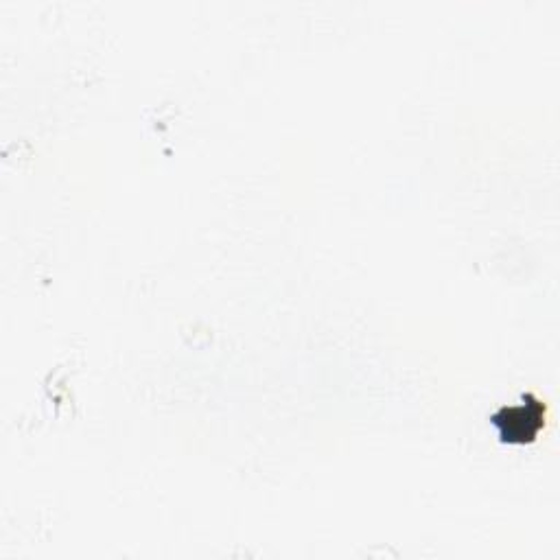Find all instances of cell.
Masks as SVG:
<instances>
[{
    "label": "cell",
    "instance_id": "6da1fadb",
    "mask_svg": "<svg viewBox=\"0 0 560 560\" xmlns=\"http://www.w3.org/2000/svg\"><path fill=\"white\" fill-rule=\"evenodd\" d=\"M495 423L501 425V434L504 436H517L523 440H530L532 436L539 434V429L543 427V416H541V407L539 405H517L510 407V410H504L497 418Z\"/></svg>",
    "mask_w": 560,
    "mask_h": 560
}]
</instances>
